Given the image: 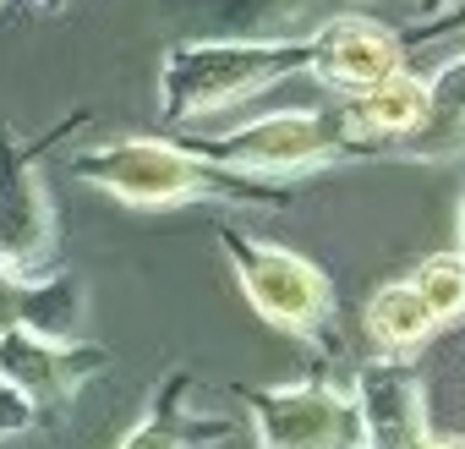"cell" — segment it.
Here are the masks:
<instances>
[{
    "label": "cell",
    "mask_w": 465,
    "mask_h": 449,
    "mask_svg": "<svg viewBox=\"0 0 465 449\" xmlns=\"http://www.w3.org/2000/svg\"><path fill=\"white\" fill-rule=\"evenodd\" d=\"M72 175L88 181L94 192L115 197V203H132V208H175V203H258V208H274V203H285V186L208 165L175 137L94 143L72 159Z\"/></svg>",
    "instance_id": "cell-1"
},
{
    "label": "cell",
    "mask_w": 465,
    "mask_h": 449,
    "mask_svg": "<svg viewBox=\"0 0 465 449\" xmlns=\"http://www.w3.org/2000/svg\"><path fill=\"white\" fill-rule=\"evenodd\" d=\"M307 72V34L302 39H181L159 61V115L170 126L203 121L263 88Z\"/></svg>",
    "instance_id": "cell-2"
},
{
    "label": "cell",
    "mask_w": 465,
    "mask_h": 449,
    "mask_svg": "<svg viewBox=\"0 0 465 449\" xmlns=\"http://www.w3.org/2000/svg\"><path fill=\"white\" fill-rule=\"evenodd\" d=\"M186 148L208 165H224L236 175H258V181L307 175V170H323V165L361 154L351 137L345 105L340 110H274V115L242 121L230 132H213V137H186Z\"/></svg>",
    "instance_id": "cell-3"
},
{
    "label": "cell",
    "mask_w": 465,
    "mask_h": 449,
    "mask_svg": "<svg viewBox=\"0 0 465 449\" xmlns=\"http://www.w3.org/2000/svg\"><path fill=\"white\" fill-rule=\"evenodd\" d=\"M219 247H224L230 269L242 280V296L252 302V313L263 324H274V329H285L296 340H318L334 324V285L302 253L242 236L236 224H219Z\"/></svg>",
    "instance_id": "cell-4"
},
{
    "label": "cell",
    "mask_w": 465,
    "mask_h": 449,
    "mask_svg": "<svg viewBox=\"0 0 465 449\" xmlns=\"http://www.w3.org/2000/svg\"><path fill=\"white\" fill-rule=\"evenodd\" d=\"M236 400L252 411L263 449H367L356 394L340 384H285V389L236 384Z\"/></svg>",
    "instance_id": "cell-5"
},
{
    "label": "cell",
    "mask_w": 465,
    "mask_h": 449,
    "mask_svg": "<svg viewBox=\"0 0 465 449\" xmlns=\"http://www.w3.org/2000/svg\"><path fill=\"white\" fill-rule=\"evenodd\" d=\"M45 143H17L0 121V274L34 280L55 269V208L39 175Z\"/></svg>",
    "instance_id": "cell-6"
},
{
    "label": "cell",
    "mask_w": 465,
    "mask_h": 449,
    "mask_svg": "<svg viewBox=\"0 0 465 449\" xmlns=\"http://www.w3.org/2000/svg\"><path fill=\"white\" fill-rule=\"evenodd\" d=\"M115 367V356L104 345H83L72 334H39V329H6L0 334V384H6L34 416L72 405V394L94 378Z\"/></svg>",
    "instance_id": "cell-7"
},
{
    "label": "cell",
    "mask_w": 465,
    "mask_h": 449,
    "mask_svg": "<svg viewBox=\"0 0 465 449\" xmlns=\"http://www.w3.org/2000/svg\"><path fill=\"white\" fill-rule=\"evenodd\" d=\"M400 66H405V39L394 28H383L378 17L334 12L307 34V72L345 99H361Z\"/></svg>",
    "instance_id": "cell-8"
},
{
    "label": "cell",
    "mask_w": 465,
    "mask_h": 449,
    "mask_svg": "<svg viewBox=\"0 0 465 449\" xmlns=\"http://www.w3.org/2000/svg\"><path fill=\"white\" fill-rule=\"evenodd\" d=\"M356 411L367 427V449H421L427 433V394H421V373L405 367L400 356H378L356 367Z\"/></svg>",
    "instance_id": "cell-9"
},
{
    "label": "cell",
    "mask_w": 465,
    "mask_h": 449,
    "mask_svg": "<svg viewBox=\"0 0 465 449\" xmlns=\"http://www.w3.org/2000/svg\"><path fill=\"white\" fill-rule=\"evenodd\" d=\"M367 334H372L389 356H405V351H421V345L438 334V324H432V313H427V302L416 296L411 280H389V285H378L372 302H367Z\"/></svg>",
    "instance_id": "cell-10"
},
{
    "label": "cell",
    "mask_w": 465,
    "mask_h": 449,
    "mask_svg": "<svg viewBox=\"0 0 465 449\" xmlns=\"http://www.w3.org/2000/svg\"><path fill=\"white\" fill-rule=\"evenodd\" d=\"M181 6H192L197 17L219 23V34H208V39H280L269 28L280 17L307 12L312 0H181Z\"/></svg>",
    "instance_id": "cell-11"
},
{
    "label": "cell",
    "mask_w": 465,
    "mask_h": 449,
    "mask_svg": "<svg viewBox=\"0 0 465 449\" xmlns=\"http://www.w3.org/2000/svg\"><path fill=\"white\" fill-rule=\"evenodd\" d=\"M416 296L427 302L432 324L449 329V324H465V258L460 253H432L421 258V269L411 274Z\"/></svg>",
    "instance_id": "cell-12"
},
{
    "label": "cell",
    "mask_w": 465,
    "mask_h": 449,
    "mask_svg": "<svg viewBox=\"0 0 465 449\" xmlns=\"http://www.w3.org/2000/svg\"><path fill=\"white\" fill-rule=\"evenodd\" d=\"M28 416H34V411H28V405H23V400L6 389V384H0V438H6V433H17Z\"/></svg>",
    "instance_id": "cell-13"
},
{
    "label": "cell",
    "mask_w": 465,
    "mask_h": 449,
    "mask_svg": "<svg viewBox=\"0 0 465 449\" xmlns=\"http://www.w3.org/2000/svg\"><path fill=\"white\" fill-rule=\"evenodd\" d=\"M454 6H460V0H416V17H421V23H438V17H449Z\"/></svg>",
    "instance_id": "cell-14"
},
{
    "label": "cell",
    "mask_w": 465,
    "mask_h": 449,
    "mask_svg": "<svg viewBox=\"0 0 465 449\" xmlns=\"http://www.w3.org/2000/svg\"><path fill=\"white\" fill-rule=\"evenodd\" d=\"M421 449H465V444H460V438H427Z\"/></svg>",
    "instance_id": "cell-15"
},
{
    "label": "cell",
    "mask_w": 465,
    "mask_h": 449,
    "mask_svg": "<svg viewBox=\"0 0 465 449\" xmlns=\"http://www.w3.org/2000/svg\"><path fill=\"white\" fill-rule=\"evenodd\" d=\"M454 231H460V258H465V197H460V219H454Z\"/></svg>",
    "instance_id": "cell-16"
}]
</instances>
